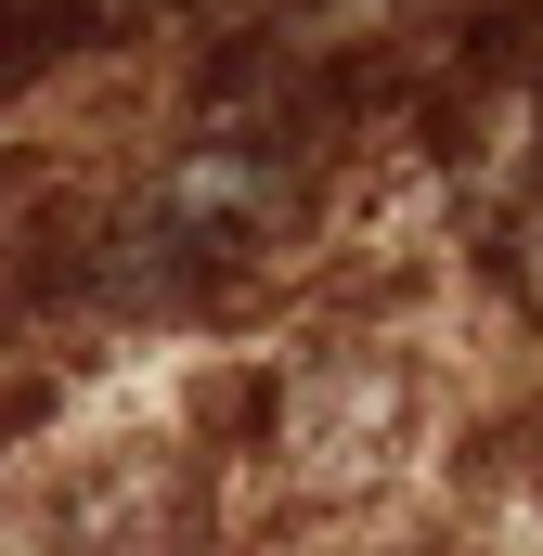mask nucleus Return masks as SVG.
Instances as JSON below:
<instances>
[]
</instances>
